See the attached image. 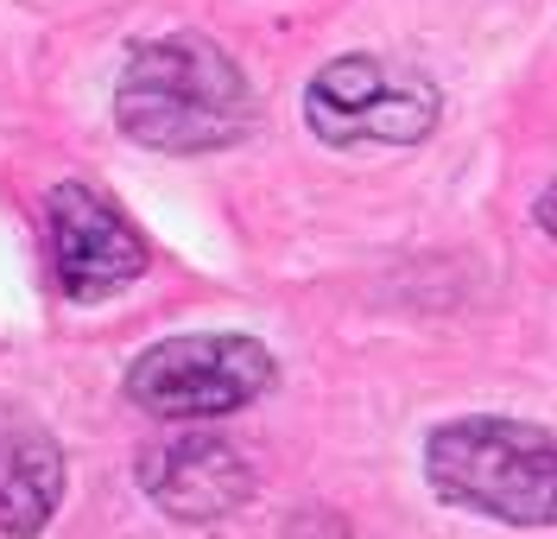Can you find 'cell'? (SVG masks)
Segmentation results:
<instances>
[{
  "label": "cell",
  "instance_id": "obj_4",
  "mask_svg": "<svg viewBox=\"0 0 557 539\" xmlns=\"http://www.w3.org/2000/svg\"><path fill=\"white\" fill-rule=\"evenodd\" d=\"M437 114V89L386 58H336L305 89V121L330 146H418Z\"/></svg>",
  "mask_w": 557,
  "mask_h": 539
},
{
  "label": "cell",
  "instance_id": "obj_5",
  "mask_svg": "<svg viewBox=\"0 0 557 539\" xmlns=\"http://www.w3.org/2000/svg\"><path fill=\"white\" fill-rule=\"evenodd\" d=\"M45 242H51V280L76 305L114 298L121 286H134L146 273L139 229L108 204L102 191H89L76 179L51 184V197H45Z\"/></svg>",
  "mask_w": 557,
  "mask_h": 539
},
{
  "label": "cell",
  "instance_id": "obj_6",
  "mask_svg": "<svg viewBox=\"0 0 557 539\" xmlns=\"http://www.w3.org/2000/svg\"><path fill=\"white\" fill-rule=\"evenodd\" d=\"M139 489L177 520H222L247 502L253 476L235 457V444H222L215 431H177L139 457Z\"/></svg>",
  "mask_w": 557,
  "mask_h": 539
},
{
  "label": "cell",
  "instance_id": "obj_3",
  "mask_svg": "<svg viewBox=\"0 0 557 539\" xmlns=\"http://www.w3.org/2000/svg\"><path fill=\"white\" fill-rule=\"evenodd\" d=\"M278 381V362L253 336H165L127 368V394L152 419H222Z\"/></svg>",
  "mask_w": 557,
  "mask_h": 539
},
{
  "label": "cell",
  "instance_id": "obj_1",
  "mask_svg": "<svg viewBox=\"0 0 557 539\" xmlns=\"http://www.w3.org/2000/svg\"><path fill=\"white\" fill-rule=\"evenodd\" d=\"M114 121L152 152H215L253 127V89L215 38H139L114 76Z\"/></svg>",
  "mask_w": 557,
  "mask_h": 539
},
{
  "label": "cell",
  "instance_id": "obj_7",
  "mask_svg": "<svg viewBox=\"0 0 557 539\" xmlns=\"http://www.w3.org/2000/svg\"><path fill=\"white\" fill-rule=\"evenodd\" d=\"M58 502H64V451L38 419L0 406V534H38Z\"/></svg>",
  "mask_w": 557,
  "mask_h": 539
},
{
  "label": "cell",
  "instance_id": "obj_8",
  "mask_svg": "<svg viewBox=\"0 0 557 539\" xmlns=\"http://www.w3.org/2000/svg\"><path fill=\"white\" fill-rule=\"evenodd\" d=\"M539 229H545V235L557 242V179L545 184V197H539Z\"/></svg>",
  "mask_w": 557,
  "mask_h": 539
},
{
  "label": "cell",
  "instance_id": "obj_2",
  "mask_svg": "<svg viewBox=\"0 0 557 539\" xmlns=\"http://www.w3.org/2000/svg\"><path fill=\"white\" fill-rule=\"evenodd\" d=\"M424 476L444 502L507 520L557 527V438L525 419L469 413L424 438Z\"/></svg>",
  "mask_w": 557,
  "mask_h": 539
}]
</instances>
